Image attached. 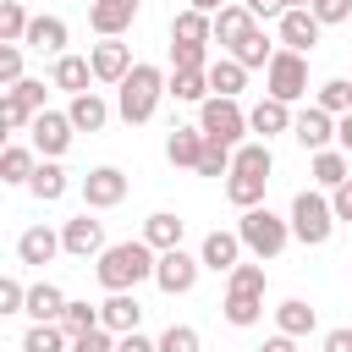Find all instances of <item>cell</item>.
<instances>
[{
	"instance_id": "1",
	"label": "cell",
	"mask_w": 352,
	"mask_h": 352,
	"mask_svg": "<svg viewBox=\"0 0 352 352\" xmlns=\"http://www.w3.org/2000/svg\"><path fill=\"white\" fill-rule=\"evenodd\" d=\"M154 264H160V253H154L143 236H132V242H110V248L99 253L94 275H99L104 292H132L138 280H154Z\"/></svg>"
},
{
	"instance_id": "2",
	"label": "cell",
	"mask_w": 352,
	"mask_h": 352,
	"mask_svg": "<svg viewBox=\"0 0 352 352\" xmlns=\"http://www.w3.org/2000/svg\"><path fill=\"white\" fill-rule=\"evenodd\" d=\"M170 88V77L160 72V66H148V60H138L132 72H126V82L116 88V116L126 121V126H143L154 110H160V94Z\"/></svg>"
},
{
	"instance_id": "3",
	"label": "cell",
	"mask_w": 352,
	"mask_h": 352,
	"mask_svg": "<svg viewBox=\"0 0 352 352\" xmlns=\"http://www.w3.org/2000/svg\"><path fill=\"white\" fill-rule=\"evenodd\" d=\"M236 236H242V248L253 253V258H275L286 242H292V220H280L275 209H242V220H236Z\"/></svg>"
},
{
	"instance_id": "4",
	"label": "cell",
	"mask_w": 352,
	"mask_h": 352,
	"mask_svg": "<svg viewBox=\"0 0 352 352\" xmlns=\"http://www.w3.org/2000/svg\"><path fill=\"white\" fill-rule=\"evenodd\" d=\"M330 231H336V209H330V198L302 187V192L292 198V236H297L302 248H324Z\"/></svg>"
},
{
	"instance_id": "5",
	"label": "cell",
	"mask_w": 352,
	"mask_h": 352,
	"mask_svg": "<svg viewBox=\"0 0 352 352\" xmlns=\"http://www.w3.org/2000/svg\"><path fill=\"white\" fill-rule=\"evenodd\" d=\"M198 132L209 143H226V148H242V132H248V110L236 99H204L198 104Z\"/></svg>"
},
{
	"instance_id": "6",
	"label": "cell",
	"mask_w": 352,
	"mask_h": 352,
	"mask_svg": "<svg viewBox=\"0 0 352 352\" xmlns=\"http://www.w3.org/2000/svg\"><path fill=\"white\" fill-rule=\"evenodd\" d=\"M264 82H270V99H280V104H297V99L308 94V55L275 50V60L264 66Z\"/></svg>"
},
{
	"instance_id": "7",
	"label": "cell",
	"mask_w": 352,
	"mask_h": 352,
	"mask_svg": "<svg viewBox=\"0 0 352 352\" xmlns=\"http://www.w3.org/2000/svg\"><path fill=\"white\" fill-rule=\"evenodd\" d=\"M198 270H204V258H192L187 248H170V253H160V264H154V286H160L165 297H187V292L198 286Z\"/></svg>"
},
{
	"instance_id": "8",
	"label": "cell",
	"mask_w": 352,
	"mask_h": 352,
	"mask_svg": "<svg viewBox=\"0 0 352 352\" xmlns=\"http://www.w3.org/2000/svg\"><path fill=\"white\" fill-rule=\"evenodd\" d=\"M72 116L66 110H38L33 116V126H28V138H33V148H38V160H60L66 148H72Z\"/></svg>"
},
{
	"instance_id": "9",
	"label": "cell",
	"mask_w": 352,
	"mask_h": 352,
	"mask_svg": "<svg viewBox=\"0 0 352 352\" xmlns=\"http://www.w3.org/2000/svg\"><path fill=\"white\" fill-rule=\"evenodd\" d=\"M60 248H66L72 258H99V253H104V220H94V214L82 209L77 220L60 226Z\"/></svg>"
},
{
	"instance_id": "10",
	"label": "cell",
	"mask_w": 352,
	"mask_h": 352,
	"mask_svg": "<svg viewBox=\"0 0 352 352\" xmlns=\"http://www.w3.org/2000/svg\"><path fill=\"white\" fill-rule=\"evenodd\" d=\"M126 198V176L116 170V165H94L88 176H82V204L88 209H116Z\"/></svg>"
},
{
	"instance_id": "11",
	"label": "cell",
	"mask_w": 352,
	"mask_h": 352,
	"mask_svg": "<svg viewBox=\"0 0 352 352\" xmlns=\"http://www.w3.org/2000/svg\"><path fill=\"white\" fill-rule=\"evenodd\" d=\"M138 6H143V0H94V6H88V28H94L99 38H121V33L138 22Z\"/></svg>"
},
{
	"instance_id": "12",
	"label": "cell",
	"mask_w": 352,
	"mask_h": 352,
	"mask_svg": "<svg viewBox=\"0 0 352 352\" xmlns=\"http://www.w3.org/2000/svg\"><path fill=\"white\" fill-rule=\"evenodd\" d=\"M275 33H280V50H292V55H308V50L319 44L324 22H319L314 11H286V16L275 22Z\"/></svg>"
},
{
	"instance_id": "13",
	"label": "cell",
	"mask_w": 352,
	"mask_h": 352,
	"mask_svg": "<svg viewBox=\"0 0 352 352\" xmlns=\"http://www.w3.org/2000/svg\"><path fill=\"white\" fill-rule=\"evenodd\" d=\"M88 60H94V77H99V82H116V88H121V82H126V72L138 66V60H132V50H126L121 38L94 44V50H88Z\"/></svg>"
},
{
	"instance_id": "14",
	"label": "cell",
	"mask_w": 352,
	"mask_h": 352,
	"mask_svg": "<svg viewBox=\"0 0 352 352\" xmlns=\"http://www.w3.org/2000/svg\"><path fill=\"white\" fill-rule=\"evenodd\" d=\"M292 138H297L308 154H324V148H330V138H336V116H330V110H319V104H308V110L292 121Z\"/></svg>"
},
{
	"instance_id": "15",
	"label": "cell",
	"mask_w": 352,
	"mask_h": 352,
	"mask_svg": "<svg viewBox=\"0 0 352 352\" xmlns=\"http://www.w3.org/2000/svg\"><path fill=\"white\" fill-rule=\"evenodd\" d=\"M99 324H104L110 336H132V330L143 324V302H138L132 292H110V297L99 302Z\"/></svg>"
},
{
	"instance_id": "16",
	"label": "cell",
	"mask_w": 352,
	"mask_h": 352,
	"mask_svg": "<svg viewBox=\"0 0 352 352\" xmlns=\"http://www.w3.org/2000/svg\"><path fill=\"white\" fill-rule=\"evenodd\" d=\"M198 258H204V270L231 275V270L242 264V236H236V231H209V236H204V248H198Z\"/></svg>"
},
{
	"instance_id": "17",
	"label": "cell",
	"mask_w": 352,
	"mask_h": 352,
	"mask_svg": "<svg viewBox=\"0 0 352 352\" xmlns=\"http://www.w3.org/2000/svg\"><path fill=\"white\" fill-rule=\"evenodd\" d=\"M66 38H72V33H66L60 16H33L22 50H38V55H55V60H60V55H66Z\"/></svg>"
},
{
	"instance_id": "18",
	"label": "cell",
	"mask_w": 352,
	"mask_h": 352,
	"mask_svg": "<svg viewBox=\"0 0 352 352\" xmlns=\"http://www.w3.org/2000/svg\"><path fill=\"white\" fill-rule=\"evenodd\" d=\"M88 77H94V60H88V55H72V50L50 66V88H60V94H72V99L88 94Z\"/></svg>"
},
{
	"instance_id": "19",
	"label": "cell",
	"mask_w": 352,
	"mask_h": 352,
	"mask_svg": "<svg viewBox=\"0 0 352 352\" xmlns=\"http://www.w3.org/2000/svg\"><path fill=\"white\" fill-rule=\"evenodd\" d=\"M66 292L55 286V280H38V286H28V314H33V324H60L66 319Z\"/></svg>"
},
{
	"instance_id": "20",
	"label": "cell",
	"mask_w": 352,
	"mask_h": 352,
	"mask_svg": "<svg viewBox=\"0 0 352 352\" xmlns=\"http://www.w3.org/2000/svg\"><path fill=\"white\" fill-rule=\"evenodd\" d=\"M253 28H258V22H253V11H248V6L236 0V6H226V11L214 16V44H220V50L231 55V50H236V44H242V38L253 33Z\"/></svg>"
},
{
	"instance_id": "21",
	"label": "cell",
	"mask_w": 352,
	"mask_h": 352,
	"mask_svg": "<svg viewBox=\"0 0 352 352\" xmlns=\"http://www.w3.org/2000/svg\"><path fill=\"white\" fill-rule=\"evenodd\" d=\"M55 253H66V248H60V231H50V226H28L16 236V258L22 264H50Z\"/></svg>"
},
{
	"instance_id": "22",
	"label": "cell",
	"mask_w": 352,
	"mask_h": 352,
	"mask_svg": "<svg viewBox=\"0 0 352 352\" xmlns=\"http://www.w3.org/2000/svg\"><path fill=\"white\" fill-rule=\"evenodd\" d=\"M248 132H258L264 143H270L275 132H292V104H280V99H258V104L248 110Z\"/></svg>"
},
{
	"instance_id": "23",
	"label": "cell",
	"mask_w": 352,
	"mask_h": 352,
	"mask_svg": "<svg viewBox=\"0 0 352 352\" xmlns=\"http://www.w3.org/2000/svg\"><path fill=\"white\" fill-rule=\"evenodd\" d=\"M204 132L198 126H170V138H165V160L170 165H187V170H198V160H204Z\"/></svg>"
},
{
	"instance_id": "24",
	"label": "cell",
	"mask_w": 352,
	"mask_h": 352,
	"mask_svg": "<svg viewBox=\"0 0 352 352\" xmlns=\"http://www.w3.org/2000/svg\"><path fill=\"white\" fill-rule=\"evenodd\" d=\"M170 44H214V16H204V11H176L170 16Z\"/></svg>"
},
{
	"instance_id": "25",
	"label": "cell",
	"mask_w": 352,
	"mask_h": 352,
	"mask_svg": "<svg viewBox=\"0 0 352 352\" xmlns=\"http://www.w3.org/2000/svg\"><path fill=\"white\" fill-rule=\"evenodd\" d=\"M341 182H352V154H341V148L314 154V187L319 192H336Z\"/></svg>"
},
{
	"instance_id": "26",
	"label": "cell",
	"mask_w": 352,
	"mask_h": 352,
	"mask_svg": "<svg viewBox=\"0 0 352 352\" xmlns=\"http://www.w3.org/2000/svg\"><path fill=\"white\" fill-rule=\"evenodd\" d=\"M242 88H248V66L231 60V55H220V60L209 66V94H214V99H236Z\"/></svg>"
},
{
	"instance_id": "27",
	"label": "cell",
	"mask_w": 352,
	"mask_h": 352,
	"mask_svg": "<svg viewBox=\"0 0 352 352\" xmlns=\"http://www.w3.org/2000/svg\"><path fill=\"white\" fill-rule=\"evenodd\" d=\"M314 324H319V314H314L302 297H292V302H280V308H275V330H280V336H292V341L314 336Z\"/></svg>"
},
{
	"instance_id": "28",
	"label": "cell",
	"mask_w": 352,
	"mask_h": 352,
	"mask_svg": "<svg viewBox=\"0 0 352 352\" xmlns=\"http://www.w3.org/2000/svg\"><path fill=\"white\" fill-rule=\"evenodd\" d=\"M66 116H72V126H77V132H99V126L110 121V104L88 88V94H77V99L66 104Z\"/></svg>"
},
{
	"instance_id": "29",
	"label": "cell",
	"mask_w": 352,
	"mask_h": 352,
	"mask_svg": "<svg viewBox=\"0 0 352 352\" xmlns=\"http://www.w3.org/2000/svg\"><path fill=\"white\" fill-rule=\"evenodd\" d=\"M38 148H22V143H11L6 154H0V182L6 187H28L33 182V170H38V160H33Z\"/></svg>"
},
{
	"instance_id": "30",
	"label": "cell",
	"mask_w": 352,
	"mask_h": 352,
	"mask_svg": "<svg viewBox=\"0 0 352 352\" xmlns=\"http://www.w3.org/2000/svg\"><path fill=\"white\" fill-rule=\"evenodd\" d=\"M231 170H236V176H264V182H270V170H275V154H270V143H264V138L242 143V148L231 154Z\"/></svg>"
},
{
	"instance_id": "31",
	"label": "cell",
	"mask_w": 352,
	"mask_h": 352,
	"mask_svg": "<svg viewBox=\"0 0 352 352\" xmlns=\"http://www.w3.org/2000/svg\"><path fill=\"white\" fill-rule=\"evenodd\" d=\"M143 242H148L154 253H170V248H182V220H176L170 209L148 214V220H143Z\"/></svg>"
},
{
	"instance_id": "32",
	"label": "cell",
	"mask_w": 352,
	"mask_h": 352,
	"mask_svg": "<svg viewBox=\"0 0 352 352\" xmlns=\"http://www.w3.org/2000/svg\"><path fill=\"white\" fill-rule=\"evenodd\" d=\"M66 170L55 165V160H38V170H33V182H28V192L38 198V204H55V198H66Z\"/></svg>"
},
{
	"instance_id": "33",
	"label": "cell",
	"mask_w": 352,
	"mask_h": 352,
	"mask_svg": "<svg viewBox=\"0 0 352 352\" xmlns=\"http://www.w3.org/2000/svg\"><path fill=\"white\" fill-rule=\"evenodd\" d=\"M220 314H226V324L248 330V324H258V319H264V297H248V292H226Z\"/></svg>"
},
{
	"instance_id": "34",
	"label": "cell",
	"mask_w": 352,
	"mask_h": 352,
	"mask_svg": "<svg viewBox=\"0 0 352 352\" xmlns=\"http://www.w3.org/2000/svg\"><path fill=\"white\" fill-rule=\"evenodd\" d=\"M170 99H182V104H204V99H214L209 94V72H170V88H165Z\"/></svg>"
},
{
	"instance_id": "35",
	"label": "cell",
	"mask_w": 352,
	"mask_h": 352,
	"mask_svg": "<svg viewBox=\"0 0 352 352\" xmlns=\"http://www.w3.org/2000/svg\"><path fill=\"white\" fill-rule=\"evenodd\" d=\"M314 104H319V110H330L336 121H341V116H352V77H330V82H319Z\"/></svg>"
},
{
	"instance_id": "36",
	"label": "cell",
	"mask_w": 352,
	"mask_h": 352,
	"mask_svg": "<svg viewBox=\"0 0 352 352\" xmlns=\"http://www.w3.org/2000/svg\"><path fill=\"white\" fill-rule=\"evenodd\" d=\"M264 187H270L264 176H236V170L226 176V198H231L236 209H258V204H264Z\"/></svg>"
},
{
	"instance_id": "37",
	"label": "cell",
	"mask_w": 352,
	"mask_h": 352,
	"mask_svg": "<svg viewBox=\"0 0 352 352\" xmlns=\"http://www.w3.org/2000/svg\"><path fill=\"white\" fill-rule=\"evenodd\" d=\"M28 11H22V0H0V44H22L28 38Z\"/></svg>"
},
{
	"instance_id": "38",
	"label": "cell",
	"mask_w": 352,
	"mask_h": 352,
	"mask_svg": "<svg viewBox=\"0 0 352 352\" xmlns=\"http://www.w3.org/2000/svg\"><path fill=\"white\" fill-rule=\"evenodd\" d=\"M231 60H242L248 72H253V66H270V60H275V50H270V38H264V28H253V33H248V38H242V44L231 50Z\"/></svg>"
},
{
	"instance_id": "39",
	"label": "cell",
	"mask_w": 352,
	"mask_h": 352,
	"mask_svg": "<svg viewBox=\"0 0 352 352\" xmlns=\"http://www.w3.org/2000/svg\"><path fill=\"white\" fill-rule=\"evenodd\" d=\"M66 346H72V336L60 324H33L22 336V352H66Z\"/></svg>"
},
{
	"instance_id": "40",
	"label": "cell",
	"mask_w": 352,
	"mask_h": 352,
	"mask_svg": "<svg viewBox=\"0 0 352 352\" xmlns=\"http://www.w3.org/2000/svg\"><path fill=\"white\" fill-rule=\"evenodd\" d=\"M209 44H170V72H209Z\"/></svg>"
},
{
	"instance_id": "41",
	"label": "cell",
	"mask_w": 352,
	"mask_h": 352,
	"mask_svg": "<svg viewBox=\"0 0 352 352\" xmlns=\"http://www.w3.org/2000/svg\"><path fill=\"white\" fill-rule=\"evenodd\" d=\"M60 330H66L72 341H77V336H88V330H99V308H94V302H66Z\"/></svg>"
},
{
	"instance_id": "42",
	"label": "cell",
	"mask_w": 352,
	"mask_h": 352,
	"mask_svg": "<svg viewBox=\"0 0 352 352\" xmlns=\"http://www.w3.org/2000/svg\"><path fill=\"white\" fill-rule=\"evenodd\" d=\"M226 292H248V297H264V264H236L226 275Z\"/></svg>"
},
{
	"instance_id": "43",
	"label": "cell",
	"mask_w": 352,
	"mask_h": 352,
	"mask_svg": "<svg viewBox=\"0 0 352 352\" xmlns=\"http://www.w3.org/2000/svg\"><path fill=\"white\" fill-rule=\"evenodd\" d=\"M0 126H6V132H22V126H33V110H28V104H22L11 88L0 94Z\"/></svg>"
},
{
	"instance_id": "44",
	"label": "cell",
	"mask_w": 352,
	"mask_h": 352,
	"mask_svg": "<svg viewBox=\"0 0 352 352\" xmlns=\"http://www.w3.org/2000/svg\"><path fill=\"white\" fill-rule=\"evenodd\" d=\"M231 154L226 143H204V160H198V176H231Z\"/></svg>"
},
{
	"instance_id": "45",
	"label": "cell",
	"mask_w": 352,
	"mask_h": 352,
	"mask_svg": "<svg viewBox=\"0 0 352 352\" xmlns=\"http://www.w3.org/2000/svg\"><path fill=\"white\" fill-rule=\"evenodd\" d=\"M0 314H28V286H22L16 275L0 280Z\"/></svg>"
},
{
	"instance_id": "46",
	"label": "cell",
	"mask_w": 352,
	"mask_h": 352,
	"mask_svg": "<svg viewBox=\"0 0 352 352\" xmlns=\"http://www.w3.org/2000/svg\"><path fill=\"white\" fill-rule=\"evenodd\" d=\"M160 352H198V330L192 324H170L160 336Z\"/></svg>"
},
{
	"instance_id": "47",
	"label": "cell",
	"mask_w": 352,
	"mask_h": 352,
	"mask_svg": "<svg viewBox=\"0 0 352 352\" xmlns=\"http://www.w3.org/2000/svg\"><path fill=\"white\" fill-rule=\"evenodd\" d=\"M0 82H6V88L22 82V44H6V50H0Z\"/></svg>"
},
{
	"instance_id": "48",
	"label": "cell",
	"mask_w": 352,
	"mask_h": 352,
	"mask_svg": "<svg viewBox=\"0 0 352 352\" xmlns=\"http://www.w3.org/2000/svg\"><path fill=\"white\" fill-rule=\"evenodd\" d=\"M11 94H16V99H22V104H28V110H33V116H38V110H50V104H44V94H50V88H44V82H38V77H22V82H16V88H11Z\"/></svg>"
},
{
	"instance_id": "49",
	"label": "cell",
	"mask_w": 352,
	"mask_h": 352,
	"mask_svg": "<svg viewBox=\"0 0 352 352\" xmlns=\"http://www.w3.org/2000/svg\"><path fill=\"white\" fill-rule=\"evenodd\" d=\"M116 341H121V336H110V330L99 324V330H88V336H77L72 352H116Z\"/></svg>"
},
{
	"instance_id": "50",
	"label": "cell",
	"mask_w": 352,
	"mask_h": 352,
	"mask_svg": "<svg viewBox=\"0 0 352 352\" xmlns=\"http://www.w3.org/2000/svg\"><path fill=\"white\" fill-rule=\"evenodd\" d=\"M314 16L330 28V22H346L352 16V0H314Z\"/></svg>"
},
{
	"instance_id": "51",
	"label": "cell",
	"mask_w": 352,
	"mask_h": 352,
	"mask_svg": "<svg viewBox=\"0 0 352 352\" xmlns=\"http://www.w3.org/2000/svg\"><path fill=\"white\" fill-rule=\"evenodd\" d=\"M242 6L253 11V22H270V16L280 22V16H286V0H242Z\"/></svg>"
},
{
	"instance_id": "52",
	"label": "cell",
	"mask_w": 352,
	"mask_h": 352,
	"mask_svg": "<svg viewBox=\"0 0 352 352\" xmlns=\"http://www.w3.org/2000/svg\"><path fill=\"white\" fill-rule=\"evenodd\" d=\"M116 352H160V341H148L143 330H132V336H121V341H116Z\"/></svg>"
},
{
	"instance_id": "53",
	"label": "cell",
	"mask_w": 352,
	"mask_h": 352,
	"mask_svg": "<svg viewBox=\"0 0 352 352\" xmlns=\"http://www.w3.org/2000/svg\"><path fill=\"white\" fill-rule=\"evenodd\" d=\"M330 209H336V220H352V182H341L330 192Z\"/></svg>"
},
{
	"instance_id": "54",
	"label": "cell",
	"mask_w": 352,
	"mask_h": 352,
	"mask_svg": "<svg viewBox=\"0 0 352 352\" xmlns=\"http://www.w3.org/2000/svg\"><path fill=\"white\" fill-rule=\"evenodd\" d=\"M324 352H352V330H346V324L330 330V336H324Z\"/></svg>"
},
{
	"instance_id": "55",
	"label": "cell",
	"mask_w": 352,
	"mask_h": 352,
	"mask_svg": "<svg viewBox=\"0 0 352 352\" xmlns=\"http://www.w3.org/2000/svg\"><path fill=\"white\" fill-rule=\"evenodd\" d=\"M258 352H297V341H292V336H280V330H275V336H270V341H264V346H258Z\"/></svg>"
},
{
	"instance_id": "56",
	"label": "cell",
	"mask_w": 352,
	"mask_h": 352,
	"mask_svg": "<svg viewBox=\"0 0 352 352\" xmlns=\"http://www.w3.org/2000/svg\"><path fill=\"white\" fill-rule=\"evenodd\" d=\"M336 143H341V154H352V116L336 121Z\"/></svg>"
},
{
	"instance_id": "57",
	"label": "cell",
	"mask_w": 352,
	"mask_h": 352,
	"mask_svg": "<svg viewBox=\"0 0 352 352\" xmlns=\"http://www.w3.org/2000/svg\"><path fill=\"white\" fill-rule=\"evenodd\" d=\"M187 6H192V11H204V16H220L231 0H187Z\"/></svg>"
},
{
	"instance_id": "58",
	"label": "cell",
	"mask_w": 352,
	"mask_h": 352,
	"mask_svg": "<svg viewBox=\"0 0 352 352\" xmlns=\"http://www.w3.org/2000/svg\"><path fill=\"white\" fill-rule=\"evenodd\" d=\"M286 11H314V0H286Z\"/></svg>"
}]
</instances>
